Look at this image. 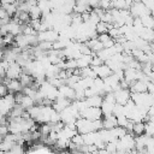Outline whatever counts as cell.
Wrapping results in <instances>:
<instances>
[{"label":"cell","mask_w":154,"mask_h":154,"mask_svg":"<svg viewBox=\"0 0 154 154\" xmlns=\"http://www.w3.org/2000/svg\"><path fill=\"white\" fill-rule=\"evenodd\" d=\"M16 105H17L16 94L8 93L7 95L2 96V97H1V101H0V113H1V116L8 117L10 112L12 111V108H13Z\"/></svg>","instance_id":"obj_1"},{"label":"cell","mask_w":154,"mask_h":154,"mask_svg":"<svg viewBox=\"0 0 154 154\" xmlns=\"http://www.w3.org/2000/svg\"><path fill=\"white\" fill-rule=\"evenodd\" d=\"M81 117L90 120H99V119H102L103 113L101 107H87L81 112Z\"/></svg>","instance_id":"obj_2"},{"label":"cell","mask_w":154,"mask_h":154,"mask_svg":"<svg viewBox=\"0 0 154 154\" xmlns=\"http://www.w3.org/2000/svg\"><path fill=\"white\" fill-rule=\"evenodd\" d=\"M59 36L60 34L55 30V29H48L46 31H41L37 34V37H38V41H48V42H55L59 40Z\"/></svg>","instance_id":"obj_3"},{"label":"cell","mask_w":154,"mask_h":154,"mask_svg":"<svg viewBox=\"0 0 154 154\" xmlns=\"http://www.w3.org/2000/svg\"><path fill=\"white\" fill-rule=\"evenodd\" d=\"M22 73H23V67L17 61H13V63L10 64V66L7 69L6 77H8L11 79H19Z\"/></svg>","instance_id":"obj_4"},{"label":"cell","mask_w":154,"mask_h":154,"mask_svg":"<svg viewBox=\"0 0 154 154\" xmlns=\"http://www.w3.org/2000/svg\"><path fill=\"white\" fill-rule=\"evenodd\" d=\"M114 93V96H116V102L117 103H120V105H125L129 100H131V90L130 89H124V88H120Z\"/></svg>","instance_id":"obj_5"},{"label":"cell","mask_w":154,"mask_h":154,"mask_svg":"<svg viewBox=\"0 0 154 154\" xmlns=\"http://www.w3.org/2000/svg\"><path fill=\"white\" fill-rule=\"evenodd\" d=\"M58 89H59L60 96L67 97V99H70L71 101H75V100H76V90H75L72 87H70L69 84H64V85L59 87Z\"/></svg>","instance_id":"obj_6"},{"label":"cell","mask_w":154,"mask_h":154,"mask_svg":"<svg viewBox=\"0 0 154 154\" xmlns=\"http://www.w3.org/2000/svg\"><path fill=\"white\" fill-rule=\"evenodd\" d=\"M131 93H147L148 91V83L141 79H137L130 84Z\"/></svg>","instance_id":"obj_7"},{"label":"cell","mask_w":154,"mask_h":154,"mask_svg":"<svg viewBox=\"0 0 154 154\" xmlns=\"http://www.w3.org/2000/svg\"><path fill=\"white\" fill-rule=\"evenodd\" d=\"M71 103H72V101H71L70 99L59 96V97L54 101V103H53V108H54L57 112H61V111H64L66 107H69Z\"/></svg>","instance_id":"obj_8"},{"label":"cell","mask_w":154,"mask_h":154,"mask_svg":"<svg viewBox=\"0 0 154 154\" xmlns=\"http://www.w3.org/2000/svg\"><path fill=\"white\" fill-rule=\"evenodd\" d=\"M93 67H94L97 77H100V78H106V77H108V76H111L113 73V71L111 70V67L106 63H103L100 66H93Z\"/></svg>","instance_id":"obj_9"},{"label":"cell","mask_w":154,"mask_h":154,"mask_svg":"<svg viewBox=\"0 0 154 154\" xmlns=\"http://www.w3.org/2000/svg\"><path fill=\"white\" fill-rule=\"evenodd\" d=\"M102 123H103V129H108V130L118 126V119H117V117L114 114L103 116Z\"/></svg>","instance_id":"obj_10"},{"label":"cell","mask_w":154,"mask_h":154,"mask_svg":"<svg viewBox=\"0 0 154 154\" xmlns=\"http://www.w3.org/2000/svg\"><path fill=\"white\" fill-rule=\"evenodd\" d=\"M89 47H90V49L93 51V53L94 54H96V53H99L100 51H102L105 47H103V43L97 38V37H94V38H90V40H88L87 42H85Z\"/></svg>","instance_id":"obj_11"},{"label":"cell","mask_w":154,"mask_h":154,"mask_svg":"<svg viewBox=\"0 0 154 154\" xmlns=\"http://www.w3.org/2000/svg\"><path fill=\"white\" fill-rule=\"evenodd\" d=\"M85 102L88 107H101L103 103V95H94L85 99Z\"/></svg>","instance_id":"obj_12"},{"label":"cell","mask_w":154,"mask_h":154,"mask_svg":"<svg viewBox=\"0 0 154 154\" xmlns=\"http://www.w3.org/2000/svg\"><path fill=\"white\" fill-rule=\"evenodd\" d=\"M91 59H93V55L82 54L79 58L76 59V61H77V67H78V69H84V67L91 66Z\"/></svg>","instance_id":"obj_13"},{"label":"cell","mask_w":154,"mask_h":154,"mask_svg":"<svg viewBox=\"0 0 154 154\" xmlns=\"http://www.w3.org/2000/svg\"><path fill=\"white\" fill-rule=\"evenodd\" d=\"M7 88H8V93H12V94H17V93H20L23 91V84L20 83L19 79H11L7 84Z\"/></svg>","instance_id":"obj_14"},{"label":"cell","mask_w":154,"mask_h":154,"mask_svg":"<svg viewBox=\"0 0 154 154\" xmlns=\"http://www.w3.org/2000/svg\"><path fill=\"white\" fill-rule=\"evenodd\" d=\"M116 103H117V102H109V101H105V100H103V103H102V106H101V109H102L103 116L113 114V109H114Z\"/></svg>","instance_id":"obj_15"},{"label":"cell","mask_w":154,"mask_h":154,"mask_svg":"<svg viewBox=\"0 0 154 154\" xmlns=\"http://www.w3.org/2000/svg\"><path fill=\"white\" fill-rule=\"evenodd\" d=\"M132 134L136 135V136H140V135L146 134V123H144V122H137V123H134Z\"/></svg>","instance_id":"obj_16"},{"label":"cell","mask_w":154,"mask_h":154,"mask_svg":"<svg viewBox=\"0 0 154 154\" xmlns=\"http://www.w3.org/2000/svg\"><path fill=\"white\" fill-rule=\"evenodd\" d=\"M113 26V24H109V23H106L103 20H100L97 24H96V32L100 35V34H105V32H108V30Z\"/></svg>","instance_id":"obj_17"},{"label":"cell","mask_w":154,"mask_h":154,"mask_svg":"<svg viewBox=\"0 0 154 154\" xmlns=\"http://www.w3.org/2000/svg\"><path fill=\"white\" fill-rule=\"evenodd\" d=\"M29 13H30L31 19H42V16H43V12H42V10L40 8V6H38V5L31 6V8H30Z\"/></svg>","instance_id":"obj_18"},{"label":"cell","mask_w":154,"mask_h":154,"mask_svg":"<svg viewBox=\"0 0 154 154\" xmlns=\"http://www.w3.org/2000/svg\"><path fill=\"white\" fill-rule=\"evenodd\" d=\"M141 20H142V24L144 28H148V29H154V17L150 14H146L143 17H141Z\"/></svg>","instance_id":"obj_19"},{"label":"cell","mask_w":154,"mask_h":154,"mask_svg":"<svg viewBox=\"0 0 154 154\" xmlns=\"http://www.w3.org/2000/svg\"><path fill=\"white\" fill-rule=\"evenodd\" d=\"M112 8H117V10H129L130 6L126 4L125 0H112Z\"/></svg>","instance_id":"obj_20"},{"label":"cell","mask_w":154,"mask_h":154,"mask_svg":"<svg viewBox=\"0 0 154 154\" xmlns=\"http://www.w3.org/2000/svg\"><path fill=\"white\" fill-rule=\"evenodd\" d=\"M7 154H25L22 143H16L8 152H6Z\"/></svg>","instance_id":"obj_21"},{"label":"cell","mask_w":154,"mask_h":154,"mask_svg":"<svg viewBox=\"0 0 154 154\" xmlns=\"http://www.w3.org/2000/svg\"><path fill=\"white\" fill-rule=\"evenodd\" d=\"M113 114H114L116 117H122V116H125V107H124V105L116 103L114 109H113Z\"/></svg>","instance_id":"obj_22"},{"label":"cell","mask_w":154,"mask_h":154,"mask_svg":"<svg viewBox=\"0 0 154 154\" xmlns=\"http://www.w3.org/2000/svg\"><path fill=\"white\" fill-rule=\"evenodd\" d=\"M105 61L97 55V54H93V59H91V66H100L102 65Z\"/></svg>","instance_id":"obj_23"},{"label":"cell","mask_w":154,"mask_h":154,"mask_svg":"<svg viewBox=\"0 0 154 154\" xmlns=\"http://www.w3.org/2000/svg\"><path fill=\"white\" fill-rule=\"evenodd\" d=\"M7 94H8V88H7V85L4 84V83H1V87H0V95H1V97L5 96V95H7Z\"/></svg>","instance_id":"obj_24"},{"label":"cell","mask_w":154,"mask_h":154,"mask_svg":"<svg viewBox=\"0 0 154 154\" xmlns=\"http://www.w3.org/2000/svg\"><path fill=\"white\" fill-rule=\"evenodd\" d=\"M141 1L147 6V8H148V10H150V11H152V10L154 8V0H141Z\"/></svg>","instance_id":"obj_25"},{"label":"cell","mask_w":154,"mask_h":154,"mask_svg":"<svg viewBox=\"0 0 154 154\" xmlns=\"http://www.w3.org/2000/svg\"><path fill=\"white\" fill-rule=\"evenodd\" d=\"M4 4H16V0H1V5Z\"/></svg>","instance_id":"obj_26"},{"label":"cell","mask_w":154,"mask_h":154,"mask_svg":"<svg viewBox=\"0 0 154 154\" xmlns=\"http://www.w3.org/2000/svg\"><path fill=\"white\" fill-rule=\"evenodd\" d=\"M59 154H73V153H72L71 150H67V152H66V150H61Z\"/></svg>","instance_id":"obj_27"}]
</instances>
